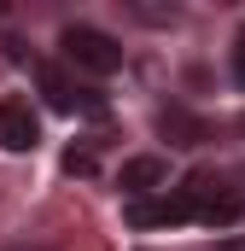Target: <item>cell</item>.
Returning a JSON list of instances; mask_svg holds the SVG:
<instances>
[{"instance_id": "ba28073f", "label": "cell", "mask_w": 245, "mask_h": 251, "mask_svg": "<svg viewBox=\"0 0 245 251\" xmlns=\"http://www.w3.org/2000/svg\"><path fill=\"white\" fill-rule=\"evenodd\" d=\"M6 251H53V246H35V240H24V246H6Z\"/></svg>"}, {"instance_id": "3957f363", "label": "cell", "mask_w": 245, "mask_h": 251, "mask_svg": "<svg viewBox=\"0 0 245 251\" xmlns=\"http://www.w3.org/2000/svg\"><path fill=\"white\" fill-rule=\"evenodd\" d=\"M35 76H41V94H47V105H53V111H76V105H88V111H99V100H94L88 88H76V82L64 76L59 64H41Z\"/></svg>"}, {"instance_id": "6da1fadb", "label": "cell", "mask_w": 245, "mask_h": 251, "mask_svg": "<svg viewBox=\"0 0 245 251\" xmlns=\"http://www.w3.org/2000/svg\"><path fill=\"white\" fill-rule=\"evenodd\" d=\"M59 47H64V64H76V70H88V76L122 70L117 35H105V29H94V24H70V29L59 35Z\"/></svg>"}, {"instance_id": "5b68a950", "label": "cell", "mask_w": 245, "mask_h": 251, "mask_svg": "<svg viewBox=\"0 0 245 251\" xmlns=\"http://www.w3.org/2000/svg\"><path fill=\"white\" fill-rule=\"evenodd\" d=\"M158 128H164V134H181L175 146H198V140H204V123H193L187 111H164V117H158Z\"/></svg>"}, {"instance_id": "8992f818", "label": "cell", "mask_w": 245, "mask_h": 251, "mask_svg": "<svg viewBox=\"0 0 245 251\" xmlns=\"http://www.w3.org/2000/svg\"><path fill=\"white\" fill-rule=\"evenodd\" d=\"M128 18H140V24L164 29V24H175V18H181V6H140V0H128Z\"/></svg>"}, {"instance_id": "9c48e42d", "label": "cell", "mask_w": 245, "mask_h": 251, "mask_svg": "<svg viewBox=\"0 0 245 251\" xmlns=\"http://www.w3.org/2000/svg\"><path fill=\"white\" fill-rule=\"evenodd\" d=\"M228 251H245V234H240V240H234V246H228Z\"/></svg>"}, {"instance_id": "277c9868", "label": "cell", "mask_w": 245, "mask_h": 251, "mask_svg": "<svg viewBox=\"0 0 245 251\" xmlns=\"http://www.w3.org/2000/svg\"><path fill=\"white\" fill-rule=\"evenodd\" d=\"M122 193H134V199H146V193H170V164L164 158H128L117 170Z\"/></svg>"}, {"instance_id": "7a4b0ae2", "label": "cell", "mask_w": 245, "mask_h": 251, "mask_svg": "<svg viewBox=\"0 0 245 251\" xmlns=\"http://www.w3.org/2000/svg\"><path fill=\"white\" fill-rule=\"evenodd\" d=\"M35 146H41V117H35V105H29L24 94H6V100H0V152L24 158V152H35Z\"/></svg>"}, {"instance_id": "52a82bcc", "label": "cell", "mask_w": 245, "mask_h": 251, "mask_svg": "<svg viewBox=\"0 0 245 251\" xmlns=\"http://www.w3.org/2000/svg\"><path fill=\"white\" fill-rule=\"evenodd\" d=\"M228 76H234V88H245V29L234 35V47H228Z\"/></svg>"}]
</instances>
